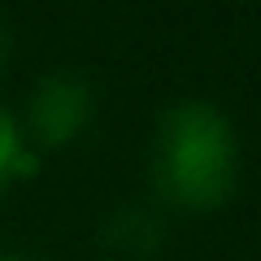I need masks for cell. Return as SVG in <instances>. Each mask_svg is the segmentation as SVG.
Listing matches in <instances>:
<instances>
[{
    "instance_id": "3",
    "label": "cell",
    "mask_w": 261,
    "mask_h": 261,
    "mask_svg": "<svg viewBox=\"0 0 261 261\" xmlns=\"http://www.w3.org/2000/svg\"><path fill=\"white\" fill-rule=\"evenodd\" d=\"M161 240V218L144 205H118L100 226V244L113 261H152Z\"/></svg>"
},
{
    "instance_id": "6",
    "label": "cell",
    "mask_w": 261,
    "mask_h": 261,
    "mask_svg": "<svg viewBox=\"0 0 261 261\" xmlns=\"http://www.w3.org/2000/svg\"><path fill=\"white\" fill-rule=\"evenodd\" d=\"M0 261H35V257H22V252H0Z\"/></svg>"
},
{
    "instance_id": "5",
    "label": "cell",
    "mask_w": 261,
    "mask_h": 261,
    "mask_svg": "<svg viewBox=\"0 0 261 261\" xmlns=\"http://www.w3.org/2000/svg\"><path fill=\"white\" fill-rule=\"evenodd\" d=\"M9 57H13V35H9V27L0 22V74H5V65H9Z\"/></svg>"
},
{
    "instance_id": "2",
    "label": "cell",
    "mask_w": 261,
    "mask_h": 261,
    "mask_svg": "<svg viewBox=\"0 0 261 261\" xmlns=\"http://www.w3.org/2000/svg\"><path fill=\"white\" fill-rule=\"evenodd\" d=\"M96 118V92L87 79L70 74V70H57V74H44L35 87H31L27 100V130L22 140L44 157L53 148H65L74 144Z\"/></svg>"
},
{
    "instance_id": "4",
    "label": "cell",
    "mask_w": 261,
    "mask_h": 261,
    "mask_svg": "<svg viewBox=\"0 0 261 261\" xmlns=\"http://www.w3.org/2000/svg\"><path fill=\"white\" fill-rule=\"evenodd\" d=\"M39 170V152L22 140V126L5 105H0V192L18 178H31Z\"/></svg>"
},
{
    "instance_id": "1",
    "label": "cell",
    "mask_w": 261,
    "mask_h": 261,
    "mask_svg": "<svg viewBox=\"0 0 261 261\" xmlns=\"http://www.w3.org/2000/svg\"><path fill=\"white\" fill-rule=\"evenodd\" d=\"M152 183L170 209L214 214L240 183V140L209 100H178L161 113L152 140Z\"/></svg>"
}]
</instances>
